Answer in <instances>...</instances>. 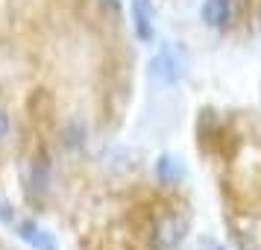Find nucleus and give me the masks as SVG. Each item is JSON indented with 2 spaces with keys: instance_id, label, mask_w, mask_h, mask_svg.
<instances>
[{
  "instance_id": "obj_4",
  "label": "nucleus",
  "mask_w": 261,
  "mask_h": 250,
  "mask_svg": "<svg viewBox=\"0 0 261 250\" xmlns=\"http://www.w3.org/2000/svg\"><path fill=\"white\" fill-rule=\"evenodd\" d=\"M85 142H88V127H85V121L73 118L62 127V147H65L68 153H80L85 147Z\"/></svg>"
},
{
  "instance_id": "obj_7",
  "label": "nucleus",
  "mask_w": 261,
  "mask_h": 250,
  "mask_svg": "<svg viewBox=\"0 0 261 250\" xmlns=\"http://www.w3.org/2000/svg\"><path fill=\"white\" fill-rule=\"evenodd\" d=\"M9 132H12V121H9V115H6V112L0 109V142H3V139H6Z\"/></svg>"
},
{
  "instance_id": "obj_3",
  "label": "nucleus",
  "mask_w": 261,
  "mask_h": 250,
  "mask_svg": "<svg viewBox=\"0 0 261 250\" xmlns=\"http://www.w3.org/2000/svg\"><path fill=\"white\" fill-rule=\"evenodd\" d=\"M18 236L24 238L27 244L33 250H59L56 244V238L50 236L47 230H41V226L33 221V218H24V221H18Z\"/></svg>"
},
{
  "instance_id": "obj_1",
  "label": "nucleus",
  "mask_w": 261,
  "mask_h": 250,
  "mask_svg": "<svg viewBox=\"0 0 261 250\" xmlns=\"http://www.w3.org/2000/svg\"><path fill=\"white\" fill-rule=\"evenodd\" d=\"M205 139L223 159L232 238L241 250H261V118L220 121Z\"/></svg>"
},
{
  "instance_id": "obj_6",
  "label": "nucleus",
  "mask_w": 261,
  "mask_h": 250,
  "mask_svg": "<svg viewBox=\"0 0 261 250\" xmlns=\"http://www.w3.org/2000/svg\"><path fill=\"white\" fill-rule=\"evenodd\" d=\"M0 224H15V209L6 197H0Z\"/></svg>"
},
{
  "instance_id": "obj_2",
  "label": "nucleus",
  "mask_w": 261,
  "mask_h": 250,
  "mask_svg": "<svg viewBox=\"0 0 261 250\" xmlns=\"http://www.w3.org/2000/svg\"><path fill=\"white\" fill-rule=\"evenodd\" d=\"M50 156L47 153H38L33 156V162L27 168V194L33 200H41L44 194L50 191Z\"/></svg>"
},
{
  "instance_id": "obj_5",
  "label": "nucleus",
  "mask_w": 261,
  "mask_h": 250,
  "mask_svg": "<svg viewBox=\"0 0 261 250\" xmlns=\"http://www.w3.org/2000/svg\"><path fill=\"white\" fill-rule=\"evenodd\" d=\"M150 18H153V6H150V0H135V3H132V21H135V30H138V36L141 38L153 36Z\"/></svg>"
}]
</instances>
